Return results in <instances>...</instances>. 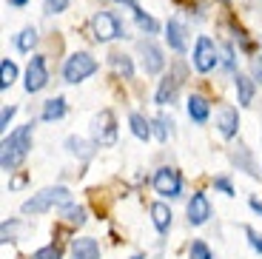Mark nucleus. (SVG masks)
Listing matches in <instances>:
<instances>
[{"label": "nucleus", "instance_id": "20e7f679", "mask_svg": "<svg viewBox=\"0 0 262 259\" xmlns=\"http://www.w3.org/2000/svg\"><path fill=\"white\" fill-rule=\"evenodd\" d=\"M92 32L97 43H108V40H123L125 37V26L123 20L114 12H97L92 17Z\"/></svg>", "mask_w": 262, "mask_h": 259}, {"label": "nucleus", "instance_id": "9b49d317", "mask_svg": "<svg viewBox=\"0 0 262 259\" xmlns=\"http://www.w3.org/2000/svg\"><path fill=\"white\" fill-rule=\"evenodd\" d=\"M216 131L225 137V140H234L236 131H239V114H236L234 105H223L220 117H216Z\"/></svg>", "mask_w": 262, "mask_h": 259}, {"label": "nucleus", "instance_id": "4c0bfd02", "mask_svg": "<svg viewBox=\"0 0 262 259\" xmlns=\"http://www.w3.org/2000/svg\"><path fill=\"white\" fill-rule=\"evenodd\" d=\"M117 3H123V6H128L131 12H134V9H137V0H117Z\"/></svg>", "mask_w": 262, "mask_h": 259}, {"label": "nucleus", "instance_id": "412c9836", "mask_svg": "<svg viewBox=\"0 0 262 259\" xmlns=\"http://www.w3.org/2000/svg\"><path fill=\"white\" fill-rule=\"evenodd\" d=\"M128 125H131V134L137 137V140H143V143L154 134V125H151L140 111H131V114H128Z\"/></svg>", "mask_w": 262, "mask_h": 259}, {"label": "nucleus", "instance_id": "72a5a7b5", "mask_svg": "<svg viewBox=\"0 0 262 259\" xmlns=\"http://www.w3.org/2000/svg\"><path fill=\"white\" fill-rule=\"evenodd\" d=\"M14 105H6V109H3V114H0V128H9V123H12V117H14Z\"/></svg>", "mask_w": 262, "mask_h": 259}, {"label": "nucleus", "instance_id": "39448f33", "mask_svg": "<svg viewBox=\"0 0 262 259\" xmlns=\"http://www.w3.org/2000/svg\"><path fill=\"white\" fill-rule=\"evenodd\" d=\"M191 63H194V69L200 74H208L214 72L216 66H220V49L214 46V40L211 37H196V46H194V57H191Z\"/></svg>", "mask_w": 262, "mask_h": 259}, {"label": "nucleus", "instance_id": "6e6552de", "mask_svg": "<svg viewBox=\"0 0 262 259\" xmlns=\"http://www.w3.org/2000/svg\"><path fill=\"white\" fill-rule=\"evenodd\" d=\"M46 85H49L46 57H43V54H34V57L29 60V69H26V83H23V89H26L29 94H37V91H43Z\"/></svg>", "mask_w": 262, "mask_h": 259}, {"label": "nucleus", "instance_id": "2f4dec72", "mask_svg": "<svg viewBox=\"0 0 262 259\" xmlns=\"http://www.w3.org/2000/svg\"><path fill=\"white\" fill-rule=\"evenodd\" d=\"M223 66H225V69H228V72H234V69H236V57H234V49H231L228 43L223 46Z\"/></svg>", "mask_w": 262, "mask_h": 259}, {"label": "nucleus", "instance_id": "f8f14e48", "mask_svg": "<svg viewBox=\"0 0 262 259\" xmlns=\"http://www.w3.org/2000/svg\"><path fill=\"white\" fill-rule=\"evenodd\" d=\"M185 109H188L191 123H196V125H205V123H208V117H211V103L203 97V94H191L188 103H185Z\"/></svg>", "mask_w": 262, "mask_h": 259}, {"label": "nucleus", "instance_id": "1a4fd4ad", "mask_svg": "<svg viewBox=\"0 0 262 259\" xmlns=\"http://www.w3.org/2000/svg\"><path fill=\"white\" fill-rule=\"evenodd\" d=\"M140 57H143V69L145 74H160L165 69V57L154 40H140Z\"/></svg>", "mask_w": 262, "mask_h": 259}, {"label": "nucleus", "instance_id": "4be33fe9", "mask_svg": "<svg viewBox=\"0 0 262 259\" xmlns=\"http://www.w3.org/2000/svg\"><path fill=\"white\" fill-rule=\"evenodd\" d=\"M108 63H112V69L120 74V77H125V80H131V77H134V63H131V57H128V54L112 52V54H108Z\"/></svg>", "mask_w": 262, "mask_h": 259}, {"label": "nucleus", "instance_id": "5701e85b", "mask_svg": "<svg viewBox=\"0 0 262 259\" xmlns=\"http://www.w3.org/2000/svg\"><path fill=\"white\" fill-rule=\"evenodd\" d=\"M14 46H17L23 54H29L34 46H37V29H34V26H26L23 32L17 34V37H14Z\"/></svg>", "mask_w": 262, "mask_h": 259}, {"label": "nucleus", "instance_id": "ddd939ff", "mask_svg": "<svg viewBox=\"0 0 262 259\" xmlns=\"http://www.w3.org/2000/svg\"><path fill=\"white\" fill-rule=\"evenodd\" d=\"M165 40H168V49H174L177 54H185V26L177 17H171L165 23Z\"/></svg>", "mask_w": 262, "mask_h": 259}, {"label": "nucleus", "instance_id": "9d476101", "mask_svg": "<svg viewBox=\"0 0 262 259\" xmlns=\"http://www.w3.org/2000/svg\"><path fill=\"white\" fill-rule=\"evenodd\" d=\"M185 214H188V225H205V222H208V217H211V202H208V197L196 191V194L188 200Z\"/></svg>", "mask_w": 262, "mask_h": 259}, {"label": "nucleus", "instance_id": "2eb2a0df", "mask_svg": "<svg viewBox=\"0 0 262 259\" xmlns=\"http://www.w3.org/2000/svg\"><path fill=\"white\" fill-rule=\"evenodd\" d=\"M72 259H100V245L92 236H80L72 242Z\"/></svg>", "mask_w": 262, "mask_h": 259}, {"label": "nucleus", "instance_id": "58836bf2", "mask_svg": "<svg viewBox=\"0 0 262 259\" xmlns=\"http://www.w3.org/2000/svg\"><path fill=\"white\" fill-rule=\"evenodd\" d=\"M29 0H9V6H26Z\"/></svg>", "mask_w": 262, "mask_h": 259}, {"label": "nucleus", "instance_id": "c85d7f7f", "mask_svg": "<svg viewBox=\"0 0 262 259\" xmlns=\"http://www.w3.org/2000/svg\"><path fill=\"white\" fill-rule=\"evenodd\" d=\"M69 3H72V0H43V12L46 14H60V12L69 9Z\"/></svg>", "mask_w": 262, "mask_h": 259}, {"label": "nucleus", "instance_id": "e433bc0d", "mask_svg": "<svg viewBox=\"0 0 262 259\" xmlns=\"http://www.w3.org/2000/svg\"><path fill=\"white\" fill-rule=\"evenodd\" d=\"M248 205H251V208H254V211H256V214L262 217V202L256 200V197H251V200H248Z\"/></svg>", "mask_w": 262, "mask_h": 259}, {"label": "nucleus", "instance_id": "cd10ccee", "mask_svg": "<svg viewBox=\"0 0 262 259\" xmlns=\"http://www.w3.org/2000/svg\"><path fill=\"white\" fill-rule=\"evenodd\" d=\"M188 259H214V253H211V248L203 240H194L188 248Z\"/></svg>", "mask_w": 262, "mask_h": 259}, {"label": "nucleus", "instance_id": "0eeeda50", "mask_svg": "<svg viewBox=\"0 0 262 259\" xmlns=\"http://www.w3.org/2000/svg\"><path fill=\"white\" fill-rule=\"evenodd\" d=\"M154 191H157L160 197L177 200V197L183 194V177H180V171L171 168V165L157 168V174H154Z\"/></svg>", "mask_w": 262, "mask_h": 259}, {"label": "nucleus", "instance_id": "4468645a", "mask_svg": "<svg viewBox=\"0 0 262 259\" xmlns=\"http://www.w3.org/2000/svg\"><path fill=\"white\" fill-rule=\"evenodd\" d=\"M180 83H183V80H180V77H174V74H168V77H163V83H160L157 94H154V103H157V105H171L174 100H177Z\"/></svg>", "mask_w": 262, "mask_h": 259}, {"label": "nucleus", "instance_id": "bb28decb", "mask_svg": "<svg viewBox=\"0 0 262 259\" xmlns=\"http://www.w3.org/2000/svg\"><path fill=\"white\" fill-rule=\"evenodd\" d=\"M60 214H63L66 222H72V225H83L85 222V208H80V205H66V208H60Z\"/></svg>", "mask_w": 262, "mask_h": 259}, {"label": "nucleus", "instance_id": "473e14b6", "mask_svg": "<svg viewBox=\"0 0 262 259\" xmlns=\"http://www.w3.org/2000/svg\"><path fill=\"white\" fill-rule=\"evenodd\" d=\"M245 233H248V242H251V248L262 253V233H256L254 228H245Z\"/></svg>", "mask_w": 262, "mask_h": 259}, {"label": "nucleus", "instance_id": "f03ea898", "mask_svg": "<svg viewBox=\"0 0 262 259\" xmlns=\"http://www.w3.org/2000/svg\"><path fill=\"white\" fill-rule=\"evenodd\" d=\"M66 205H72L69 188L54 185V188H43L40 194H34L32 200H26L20 205V211H23V214H46L52 208H66Z\"/></svg>", "mask_w": 262, "mask_h": 259}, {"label": "nucleus", "instance_id": "f3484780", "mask_svg": "<svg viewBox=\"0 0 262 259\" xmlns=\"http://www.w3.org/2000/svg\"><path fill=\"white\" fill-rule=\"evenodd\" d=\"M231 160H234L236 168H243L248 177H254V180H259V168H256L254 157H251V151L245 148V145H239L236 151H231Z\"/></svg>", "mask_w": 262, "mask_h": 259}, {"label": "nucleus", "instance_id": "a211bd4d", "mask_svg": "<svg viewBox=\"0 0 262 259\" xmlns=\"http://www.w3.org/2000/svg\"><path fill=\"white\" fill-rule=\"evenodd\" d=\"M234 85H236V100H239V105H251L254 91H256L254 77H245V74H236L234 72Z\"/></svg>", "mask_w": 262, "mask_h": 259}, {"label": "nucleus", "instance_id": "a878e982", "mask_svg": "<svg viewBox=\"0 0 262 259\" xmlns=\"http://www.w3.org/2000/svg\"><path fill=\"white\" fill-rule=\"evenodd\" d=\"M14 80H17V66L12 63V60H3V63H0V85H3V91L9 89V85L14 83Z\"/></svg>", "mask_w": 262, "mask_h": 259}, {"label": "nucleus", "instance_id": "393cba45", "mask_svg": "<svg viewBox=\"0 0 262 259\" xmlns=\"http://www.w3.org/2000/svg\"><path fill=\"white\" fill-rule=\"evenodd\" d=\"M134 20H137V26H140V32H145V34H157L160 32V23L151 14H145L143 9H134Z\"/></svg>", "mask_w": 262, "mask_h": 259}, {"label": "nucleus", "instance_id": "423d86ee", "mask_svg": "<svg viewBox=\"0 0 262 259\" xmlns=\"http://www.w3.org/2000/svg\"><path fill=\"white\" fill-rule=\"evenodd\" d=\"M92 140L97 145H114L117 143V120L108 109H103L100 114H94L92 120Z\"/></svg>", "mask_w": 262, "mask_h": 259}, {"label": "nucleus", "instance_id": "dca6fc26", "mask_svg": "<svg viewBox=\"0 0 262 259\" xmlns=\"http://www.w3.org/2000/svg\"><path fill=\"white\" fill-rule=\"evenodd\" d=\"M94 145L97 143H89V140H83V137H66V151L69 154H74V157H80L83 162H89L94 157Z\"/></svg>", "mask_w": 262, "mask_h": 259}, {"label": "nucleus", "instance_id": "c756f323", "mask_svg": "<svg viewBox=\"0 0 262 259\" xmlns=\"http://www.w3.org/2000/svg\"><path fill=\"white\" fill-rule=\"evenodd\" d=\"M214 188L220 191V194H225V197H234V185H231L228 177H214Z\"/></svg>", "mask_w": 262, "mask_h": 259}, {"label": "nucleus", "instance_id": "aec40b11", "mask_svg": "<svg viewBox=\"0 0 262 259\" xmlns=\"http://www.w3.org/2000/svg\"><path fill=\"white\" fill-rule=\"evenodd\" d=\"M151 222H154V228L165 236V233L171 231V208L165 205V202H154V205H151Z\"/></svg>", "mask_w": 262, "mask_h": 259}, {"label": "nucleus", "instance_id": "7ed1b4c3", "mask_svg": "<svg viewBox=\"0 0 262 259\" xmlns=\"http://www.w3.org/2000/svg\"><path fill=\"white\" fill-rule=\"evenodd\" d=\"M94 72H97V60H94L89 52H74L72 57L63 63V80L69 85L83 83V80H89Z\"/></svg>", "mask_w": 262, "mask_h": 259}, {"label": "nucleus", "instance_id": "c9c22d12", "mask_svg": "<svg viewBox=\"0 0 262 259\" xmlns=\"http://www.w3.org/2000/svg\"><path fill=\"white\" fill-rule=\"evenodd\" d=\"M251 72H254V80H259V83H262V60H254Z\"/></svg>", "mask_w": 262, "mask_h": 259}, {"label": "nucleus", "instance_id": "ea45409f", "mask_svg": "<svg viewBox=\"0 0 262 259\" xmlns=\"http://www.w3.org/2000/svg\"><path fill=\"white\" fill-rule=\"evenodd\" d=\"M131 259H145V256H143V253H134V256H131Z\"/></svg>", "mask_w": 262, "mask_h": 259}, {"label": "nucleus", "instance_id": "7c9ffc66", "mask_svg": "<svg viewBox=\"0 0 262 259\" xmlns=\"http://www.w3.org/2000/svg\"><path fill=\"white\" fill-rule=\"evenodd\" d=\"M32 259H60V251L54 245H46V248H40V251H34Z\"/></svg>", "mask_w": 262, "mask_h": 259}, {"label": "nucleus", "instance_id": "b1692460", "mask_svg": "<svg viewBox=\"0 0 262 259\" xmlns=\"http://www.w3.org/2000/svg\"><path fill=\"white\" fill-rule=\"evenodd\" d=\"M151 125H154V137H157L160 143H168V137L174 134V128H171V125H174V123H171V120H168V117H165V114H157V117H154V123H151Z\"/></svg>", "mask_w": 262, "mask_h": 259}, {"label": "nucleus", "instance_id": "f704fd0d", "mask_svg": "<svg viewBox=\"0 0 262 259\" xmlns=\"http://www.w3.org/2000/svg\"><path fill=\"white\" fill-rule=\"evenodd\" d=\"M14 228L17 222H3V242H14Z\"/></svg>", "mask_w": 262, "mask_h": 259}, {"label": "nucleus", "instance_id": "f257e3e1", "mask_svg": "<svg viewBox=\"0 0 262 259\" xmlns=\"http://www.w3.org/2000/svg\"><path fill=\"white\" fill-rule=\"evenodd\" d=\"M32 137H34V123H26V125H17L12 134L3 137V145H0V168L12 174L20 162L26 160L29 148H32Z\"/></svg>", "mask_w": 262, "mask_h": 259}, {"label": "nucleus", "instance_id": "6ab92c4d", "mask_svg": "<svg viewBox=\"0 0 262 259\" xmlns=\"http://www.w3.org/2000/svg\"><path fill=\"white\" fill-rule=\"evenodd\" d=\"M66 111H69V105H66V97H52V100H46V103H43L40 120H43V123H54V120L66 117Z\"/></svg>", "mask_w": 262, "mask_h": 259}]
</instances>
